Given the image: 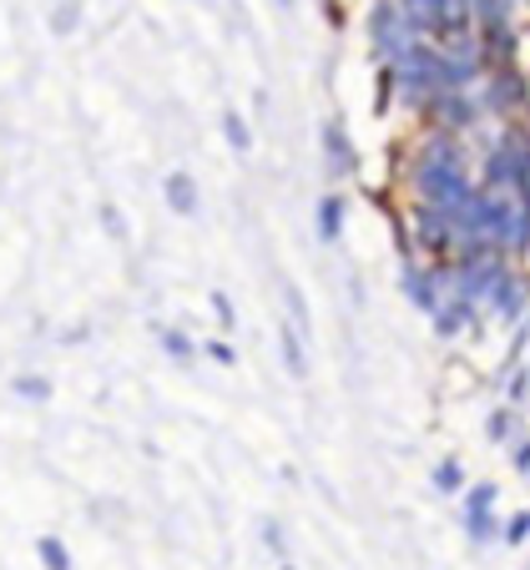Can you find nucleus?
Returning <instances> with one entry per match:
<instances>
[{"instance_id":"f3484780","label":"nucleus","mask_w":530,"mask_h":570,"mask_svg":"<svg viewBox=\"0 0 530 570\" xmlns=\"http://www.w3.org/2000/svg\"><path fill=\"white\" fill-rule=\"evenodd\" d=\"M16 394H21V399H51V384H46V379H36V374H21V379H16Z\"/></svg>"},{"instance_id":"aec40b11","label":"nucleus","mask_w":530,"mask_h":570,"mask_svg":"<svg viewBox=\"0 0 530 570\" xmlns=\"http://www.w3.org/2000/svg\"><path fill=\"white\" fill-rule=\"evenodd\" d=\"M163 344H167V354H173V358H193V354H197V348H193V338H187L183 328H173V334H163Z\"/></svg>"},{"instance_id":"20e7f679","label":"nucleus","mask_w":530,"mask_h":570,"mask_svg":"<svg viewBox=\"0 0 530 570\" xmlns=\"http://www.w3.org/2000/svg\"><path fill=\"white\" fill-rule=\"evenodd\" d=\"M424 117H430V127H444V131H465L470 121L480 117V107L465 97V87H444L440 97L424 107Z\"/></svg>"},{"instance_id":"a211bd4d","label":"nucleus","mask_w":530,"mask_h":570,"mask_svg":"<svg viewBox=\"0 0 530 570\" xmlns=\"http://www.w3.org/2000/svg\"><path fill=\"white\" fill-rule=\"evenodd\" d=\"M97 213H101V223H107V233H111V237H127V217H121V207H117V203H101Z\"/></svg>"},{"instance_id":"4468645a","label":"nucleus","mask_w":530,"mask_h":570,"mask_svg":"<svg viewBox=\"0 0 530 570\" xmlns=\"http://www.w3.org/2000/svg\"><path fill=\"white\" fill-rule=\"evenodd\" d=\"M283 364H288V374H308V354H303V338L298 334H293V323H283Z\"/></svg>"},{"instance_id":"ddd939ff","label":"nucleus","mask_w":530,"mask_h":570,"mask_svg":"<svg viewBox=\"0 0 530 570\" xmlns=\"http://www.w3.org/2000/svg\"><path fill=\"white\" fill-rule=\"evenodd\" d=\"M223 137H227V147L238 151V157H248L253 151V127L238 117V111H223Z\"/></svg>"},{"instance_id":"412c9836","label":"nucleus","mask_w":530,"mask_h":570,"mask_svg":"<svg viewBox=\"0 0 530 570\" xmlns=\"http://www.w3.org/2000/svg\"><path fill=\"white\" fill-rule=\"evenodd\" d=\"M460 480H465V474H460V464H454V460H444L440 470H434V484H440L444 495H450V490H460Z\"/></svg>"},{"instance_id":"bb28decb","label":"nucleus","mask_w":530,"mask_h":570,"mask_svg":"<svg viewBox=\"0 0 530 570\" xmlns=\"http://www.w3.org/2000/svg\"><path fill=\"white\" fill-rule=\"evenodd\" d=\"M516 464H520V470L530 464V444H520V450H516Z\"/></svg>"},{"instance_id":"5701e85b","label":"nucleus","mask_w":530,"mask_h":570,"mask_svg":"<svg viewBox=\"0 0 530 570\" xmlns=\"http://www.w3.org/2000/svg\"><path fill=\"white\" fill-rule=\"evenodd\" d=\"M526 535H530V515H516V520H510V530H506V540H510V546H520Z\"/></svg>"},{"instance_id":"423d86ee","label":"nucleus","mask_w":530,"mask_h":570,"mask_svg":"<svg viewBox=\"0 0 530 570\" xmlns=\"http://www.w3.org/2000/svg\"><path fill=\"white\" fill-rule=\"evenodd\" d=\"M526 97H530V87H526V76L516 71V61H510V66H495V71H490V107H495V111L526 107Z\"/></svg>"},{"instance_id":"a878e982","label":"nucleus","mask_w":530,"mask_h":570,"mask_svg":"<svg viewBox=\"0 0 530 570\" xmlns=\"http://www.w3.org/2000/svg\"><path fill=\"white\" fill-rule=\"evenodd\" d=\"M490 440H510V414H495V420H490Z\"/></svg>"},{"instance_id":"4be33fe9","label":"nucleus","mask_w":530,"mask_h":570,"mask_svg":"<svg viewBox=\"0 0 530 570\" xmlns=\"http://www.w3.org/2000/svg\"><path fill=\"white\" fill-rule=\"evenodd\" d=\"M283 298H288V313H293V323H298L303 334H308V308H303V298H298V288H283Z\"/></svg>"},{"instance_id":"dca6fc26","label":"nucleus","mask_w":530,"mask_h":570,"mask_svg":"<svg viewBox=\"0 0 530 570\" xmlns=\"http://www.w3.org/2000/svg\"><path fill=\"white\" fill-rule=\"evenodd\" d=\"M203 354L213 358V364H223V368H233V364H238V348L227 344V338H213V344H203Z\"/></svg>"},{"instance_id":"6ab92c4d","label":"nucleus","mask_w":530,"mask_h":570,"mask_svg":"<svg viewBox=\"0 0 530 570\" xmlns=\"http://www.w3.org/2000/svg\"><path fill=\"white\" fill-rule=\"evenodd\" d=\"M36 550H41V560H46V566H56V570H61V566H71V556H66V546H61V540H51V535H46Z\"/></svg>"},{"instance_id":"f257e3e1","label":"nucleus","mask_w":530,"mask_h":570,"mask_svg":"<svg viewBox=\"0 0 530 570\" xmlns=\"http://www.w3.org/2000/svg\"><path fill=\"white\" fill-rule=\"evenodd\" d=\"M410 187H414V197H420V203L444 207V213H465V207L475 203V187L465 183V173H460V167H424V161H414Z\"/></svg>"},{"instance_id":"2eb2a0df","label":"nucleus","mask_w":530,"mask_h":570,"mask_svg":"<svg viewBox=\"0 0 530 570\" xmlns=\"http://www.w3.org/2000/svg\"><path fill=\"white\" fill-rule=\"evenodd\" d=\"M51 26L56 31H76V26H81V0H61L51 11Z\"/></svg>"},{"instance_id":"9b49d317","label":"nucleus","mask_w":530,"mask_h":570,"mask_svg":"<svg viewBox=\"0 0 530 570\" xmlns=\"http://www.w3.org/2000/svg\"><path fill=\"white\" fill-rule=\"evenodd\" d=\"M400 11L410 16V26H414L420 36H434V31H440L444 0H400Z\"/></svg>"},{"instance_id":"b1692460","label":"nucleus","mask_w":530,"mask_h":570,"mask_svg":"<svg viewBox=\"0 0 530 570\" xmlns=\"http://www.w3.org/2000/svg\"><path fill=\"white\" fill-rule=\"evenodd\" d=\"M263 540H268V546L278 550V556H288V540H283V530L273 525V520H268V525H263Z\"/></svg>"},{"instance_id":"1a4fd4ad","label":"nucleus","mask_w":530,"mask_h":570,"mask_svg":"<svg viewBox=\"0 0 530 570\" xmlns=\"http://www.w3.org/2000/svg\"><path fill=\"white\" fill-rule=\"evenodd\" d=\"M470 308H475V298H465V293H454L450 303H440V313H434V334L440 338H454L470 328Z\"/></svg>"},{"instance_id":"0eeeda50","label":"nucleus","mask_w":530,"mask_h":570,"mask_svg":"<svg viewBox=\"0 0 530 570\" xmlns=\"http://www.w3.org/2000/svg\"><path fill=\"white\" fill-rule=\"evenodd\" d=\"M490 505H495V490H490V484H475V490H470V500H465V535L475 540V546H485V540L495 535Z\"/></svg>"},{"instance_id":"393cba45","label":"nucleus","mask_w":530,"mask_h":570,"mask_svg":"<svg viewBox=\"0 0 530 570\" xmlns=\"http://www.w3.org/2000/svg\"><path fill=\"white\" fill-rule=\"evenodd\" d=\"M213 308H217V318H223V328H233V318H238V313H233V303H227L223 293L213 298Z\"/></svg>"},{"instance_id":"9d476101","label":"nucleus","mask_w":530,"mask_h":570,"mask_svg":"<svg viewBox=\"0 0 530 570\" xmlns=\"http://www.w3.org/2000/svg\"><path fill=\"white\" fill-rule=\"evenodd\" d=\"M163 187H167V207H173L177 217H193L197 213V183L187 173H173Z\"/></svg>"},{"instance_id":"f03ea898","label":"nucleus","mask_w":530,"mask_h":570,"mask_svg":"<svg viewBox=\"0 0 530 570\" xmlns=\"http://www.w3.org/2000/svg\"><path fill=\"white\" fill-rule=\"evenodd\" d=\"M410 223H414V227H410V243L424 253V258L444 263L450 253H460V227H454V213H444V207L420 203V207H414Z\"/></svg>"},{"instance_id":"6e6552de","label":"nucleus","mask_w":530,"mask_h":570,"mask_svg":"<svg viewBox=\"0 0 530 570\" xmlns=\"http://www.w3.org/2000/svg\"><path fill=\"white\" fill-rule=\"evenodd\" d=\"M444 268H420V273H404V293H410V303L414 308H424V313H440V303H444Z\"/></svg>"},{"instance_id":"f8f14e48","label":"nucleus","mask_w":530,"mask_h":570,"mask_svg":"<svg viewBox=\"0 0 530 570\" xmlns=\"http://www.w3.org/2000/svg\"><path fill=\"white\" fill-rule=\"evenodd\" d=\"M338 227H344V197L328 193L324 203H318V237H324V243H334Z\"/></svg>"},{"instance_id":"7ed1b4c3","label":"nucleus","mask_w":530,"mask_h":570,"mask_svg":"<svg viewBox=\"0 0 530 570\" xmlns=\"http://www.w3.org/2000/svg\"><path fill=\"white\" fill-rule=\"evenodd\" d=\"M369 36H374V51L384 56V61H400V56L420 41V31L410 26V16L400 11V0H379L374 21H369Z\"/></svg>"},{"instance_id":"39448f33","label":"nucleus","mask_w":530,"mask_h":570,"mask_svg":"<svg viewBox=\"0 0 530 570\" xmlns=\"http://www.w3.org/2000/svg\"><path fill=\"white\" fill-rule=\"evenodd\" d=\"M324 157H328V173H334L338 183H354L359 177V151H354V141H349L344 121H324Z\"/></svg>"}]
</instances>
